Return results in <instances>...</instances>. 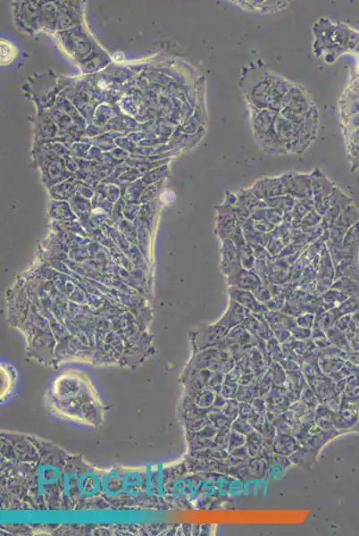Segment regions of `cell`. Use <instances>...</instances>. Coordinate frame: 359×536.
Masks as SVG:
<instances>
[{
	"label": "cell",
	"mask_w": 359,
	"mask_h": 536,
	"mask_svg": "<svg viewBox=\"0 0 359 536\" xmlns=\"http://www.w3.org/2000/svg\"><path fill=\"white\" fill-rule=\"evenodd\" d=\"M16 385V374L9 367L1 366V401H4Z\"/></svg>",
	"instance_id": "277c9868"
},
{
	"label": "cell",
	"mask_w": 359,
	"mask_h": 536,
	"mask_svg": "<svg viewBox=\"0 0 359 536\" xmlns=\"http://www.w3.org/2000/svg\"><path fill=\"white\" fill-rule=\"evenodd\" d=\"M46 407L58 417L93 428L104 423L106 408L93 381L79 370H66L50 382Z\"/></svg>",
	"instance_id": "3957f363"
},
{
	"label": "cell",
	"mask_w": 359,
	"mask_h": 536,
	"mask_svg": "<svg viewBox=\"0 0 359 536\" xmlns=\"http://www.w3.org/2000/svg\"><path fill=\"white\" fill-rule=\"evenodd\" d=\"M14 55V46L7 41H1V63L3 64L10 63L13 59Z\"/></svg>",
	"instance_id": "5b68a950"
},
{
	"label": "cell",
	"mask_w": 359,
	"mask_h": 536,
	"mask_svg": "<svg viewBox=\"0 0 359 536\" xmlns=\"http://www.w3.org/2000/svg\"><path fill=\"white\" fill-rule=\"evenodd\" d=\"M168 470V464L104 468L102 497L106 510L166 508Z\"/></svg>",
	"instance_id": "7a4b0ae2"
},
{
	"label": "cell",
	"mask_w": 359,
	"mask_h": 536,
	"mask_svg": "<svg viewBox=\"0 0 359 536\" xmlns=\"http://www.w3.org/2000/svg\"><path fill=\"white\" fill-rule=\"evenodd\" d=\"M103 469L37 436L1 431V508L9 511L106 510Z\"/></svg>",
	"instance_id": "6da1fadb"
}]
</instances>
